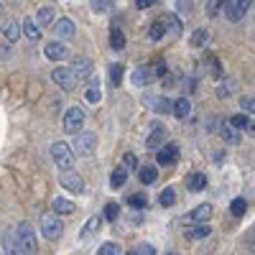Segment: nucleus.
<instances>
[{
	"label": "nucleus",
	"mask_w": 255,
	"mask_h": 255,
	"mask_svg": "<svg viewBox=\"0 0 255 255\" xmlns=\"http://www.w3.org/2000/svg\"><path fill=\"white\" fill-rule=\"evenodd\" d=\"M15 238H18V250H23L26 255H36L38 240H36V230L31 222H20L15 230Z\"/></svg>",
	"instance_id": "obj_1"
},
{
	"label": "nucleus",
	"mask_w": 255,
	"mask_h": 255,
	"mask_svg": "<svg viewBox=\"0 0 255 255\" xmlns=\"http://www.w3.org/2000/svg\"><path fill=\"white\" fill-rule=\"evenodd\" d=\"M69 148H72V153H77V156H82V158H87V156L95 153V148H97V135L82 130V133L74 135V143H72Z\"/></svg>",
	"instance_id": "obj_2"
},
{
	"label": "nucleus",
	"mask_w": 255,
	"mask_h": 255,
	"mask_svg": "<svg viewBox=\"0 0 255 255\" xmlns=\"http://www.w3.org/2000/svg\"><path fill=\"white\" fill-rule=\"evenodd\" d=\"M51 156L56 161V168H61V171H72V166H74V153H72V148L64 143V140H56L51 145Z\"/></svg>",
	"instance_id": "obj_3"
},
{
	"label": "nucleus",
	"mask_w": 255,
	"mask_h": 255,
	"mask_svg": "<svg viewBox=\"0 0 255 255\" xmlns=\"http://www.w3.org/2000/svg\"><path fill=\"white\" fill-rule=\"evenodd\" d=\"M41 230H44V238L59 240L64 235V222L54 215V212H44V215H41Z\"/></svg>",
	"instance_id": "obj_4"
},
{
	"label": "nucleus",
	"mask_w": 255,
	"mask_h": 255,
	"mask_svg": "<svg viewBox=\"0 0 255 255\" xmlns=\"http://www.w3.org/2000/svg\"><path fill=\"white\" fill-rule=\"evenodd\" d=\"M82 125H84V113H82V108L74 105V108H69L67 115H64V130L77 135V133H82Z\"/></svg>",
	"instance_id": "obj_5"
},
{
	"label": "nucleus",
	"mask_w": 255,
	"mask_h": 255,
	"mask_svg": "<svg viewBox=\"0 0 255 255\" xmlns=\"http://www.w3.org/2000/svg\"><path fill=\"white\" fill-rule=\"evenodd\" d=\"M248 8H250V0H227L225 3V15H227L230 23H238L240 18H245Z\"/></svg>",
	"instance_id": "obj_6"
},
{
	"label": "nucleus",
	"mask_w": 255,
	"mask_h": 255,
	"mask_svg": "<svg viewBox=\"0 0 255 255\" xmlns=\"http://www.w3.org/2000/svg\"><path fill=\"white\" fill-rule=\"evenodd\" d=\"M69 72H72L74 82H84V79H90V77H92V61H90V59H84V56H77Z\"/></svg>",
	"instance_id": "obj_7"
},
{
	"label": "nucleus",
	"mask_w": 255,
	"mask_h": 255,
	"mask_svg": "<svg viewBox=\"0 0 255 255\" xmlns=\"http://www.w3.org/2000/svg\"><path fill=\"white\" fill-rule=\"evenodd\" d=\"M209 217H212V204H199V207H194V209H191L186 217H181V222H184V225H191V222L204 225Z\"/></svg>",
	"instance_id": "obj_8"
},
{
	"label": "nucleus",
	"mask_w": 255,
	"mask_h": 255,
	"mask_svg": "<svg viewBox=\"0 0 255 255\" xmlns=\"http://www.w3.org/2000/svg\"><path fill=\"white\" fill-rule=\"evenodd\" d=\"M51 79L56 82V87H61L64 92H69V90H74V77H72V72L67 69V67H56L54 72H51Z\"/></svg>",
	"instance_id": "obj_9"
},
{
	"label": "nucleus",
	"mask_w": 255,
	"mask_h": 255,
	"mask_svg": "<svg viewBox=\"0 0 255 255\" xmlns=\"http://www.w3.org/2000/svg\"><path fill=\"white\" fill-rule=\"evenodd\" d=\"M156 161H158V166H171V163H176V161H179V145H176V143H168V145L158 148Z\"/></svg>",
	"instance_id": "obj_10"
},
{
	"label": "nucleus",
	"mask_w": 255,
	"mask_h": 255,
	"mask_svg": "<svg viewBox=\"0 0 255 255\" xmlns=\"http://www.w3.org/2000/svg\"><path fill=\"white\" fill-rule=\"evenodd\" d=\"M59 181H61V186H64V189H69L72 194H82V191H84V179H82V176H77L74 171H64Z\"/></svg>",
	"instance_id": "obj_11"
},
{
	"label": "nucleus",
	"mask_w": 255,
	"mask_h": 255,
	"mask_svg": "<svg viewBox=\"0 0 255 255\" xmlns=\"http://www.w3.org/2000/svg\"><path fill=\"white\" fill-rule=\"evenodd\" d=\"M220 138L227 143V145H240V140H243V133L240 130H235L230 123H222L220 125Z\"/></svg>",
	"instance_id": "obj_12"
},
{
	"label": "nucleus",
	"mask_w": 255,
	"mask_h": 255,
	"mask_svg": "<svg viewBox=\"0 0 255 255\" xmlns=\"http://www.w3.org/2000/svg\"><path fill=\"white\" fill-rule=\"evenodd\" d=\"M51 28H54V33H56L59 38H72V36L77 33V26L72 23L69 18H59L56 23L51 26Z\"/></svg>",
	"instance_id": "obj_13"
},
{
	"label": "nucleus",
	"mask_w": 255,
	"mask_h": 255,
	"mask_svg": "<svg viewBox=\"0 0 255 255\" xmlns=\"http://www.w3.org/2000/svg\"><path fill=\"white\" fill-rule=\"evenodd\" d=\"M166 140V128L163 125H153L151 135L145 138V148H151V151H158V145Z\"/></svg>",
	"instance_id": "obj_14"
},
{
	"label": "nucleus",
	"mask_w": 255,
	"mask_h": 255,
	"mask_svg": "<svg viewBox=\"0 0 255 255\" xmlns=\"http://www.w3.org/2000/svg\"><path fill=\"white\" fill-rule=\"evenodd\" d=\"M44 54H46L51 61H61V59H67V46H64L61 41H51V44H46Z\"/></svg>",
	"instance_id": "obj_15"
},
{
	"label": "nucleus",
	"mask_w": 255,
	"mask_h": 255,
	"mask_svg": "<svg viewBox=\"0 0 255 255\" xmlns=\"http://www.w3.org/2000/svg\"><path fill=\"white\" fill-rule=\"evenodd\" d=\"M161 20H163L166 31H174L176 36H181V31H184V23H181V18H179L176 13H166Z\"/></svg>",
	"instance_id": "obj_16"
},
{
	"label": "nucleus",
	"mask_w": 255,
	"mask_h": 255,
	"mask_svg": "<svg viewBox=\"0 0 255 255\" xmlns=\"http://www.w3.org/2000/svg\"><path fill=\"white\" fill-rule=\"evenodd\" d=\"M235 90H238V79H235V77H227V79H222V82H220V87H217V97H220V100H225V97H230Z\"/></svg>",
	"instance_id": "obj_17"
},
{
	"label": "nucleus",
	"mask_w": 255,
	"mask_h": 255,
	"mask_svg": "<svg viewBox=\"0 0 255 255\" xmlns=\"http://www.w3.org/2000/svg\"><path fill=\"white\" fill-rule=\"evenodd\" d=\"M36 26H54V8L51 5H44L38 13H36Z\"/></svg>",
	"instance_id": "obj_18"
},
{
	"label": "nucleus",
	"mask_w": 255,
	"mask_h": 255,
	"mask_svg": "<svg viewBox=\"0 0 255 255\" xmlns=\"http://www.w3.org/2000/svg\"><path fill=\"white\" fill-rule=\"evenodd\" d=\"M171 108H174L171 113H174L179 120H184V118H189V113H191V102H189L186 97H181V100H176V102L171 105Z\"/></svg>",
	"instance_id": "obj_19"
},
{
	"label": "nucleus",
	"mask_w": 255,
	"mask_h": 255,
	"mask_svg": "<svg viewBox=\"0 0 255 255\" xmlns=\"http://www.w3.org/2000/svg\"><path fill=\"white\" fill-rule=\"evenodd\" d=\"M51 207H54V215H72L74 212V204L69 199H64V197H56Z\"/></svg>",
	"instance_id": "obj_20"
},
{
	"label": "nucleus",
	"mask_w": 255,
	"mask_h": 255,
	"mask_svg": "<svg viewBox=\"0 0 255 255\" xmlns=\"http://www.w3.org/2000/svg\"><path fill=\"white\" fill-rule=\"evenodd\" d=\"M20 31H23L31 41H38V38H41V28L36 26V20H33V18H26V20H23V26H20Z\"/></svg>",
	"instance_id": "obj_21"
},
{
	"label": "nucleus",
	"mask_w": 255,
	"mask_h": 255,
	"mask_svg": "<svg viewBox=\"0 0 255 255\" xmlns=\"http://www.w3.org/2000/svg\"><path fill=\"white\" fill-rule=\"evenodd\" d=\"M209 232H212L209 225H194L191 230H186V238L189 240H202V238H209Z\"/></svg>",
	"instance_id": "obj_22"
},
{
	"label": "nucleus",
	"mask_w": 255,
	"mask_h": 255,
	"mask_svg": "<svg viewBox=\"0 0 255 255\" xmlns=\"http://www.w3.org/2000/svg\"><path fill=\"white\" fill-rule=\"evenodd\" d=\"M207 186V176L204 174H191L189 179H186V189L189 191H202Z\"/></svg>",
	"instance_id": "obj_23"
},
{
	"label": "nucleus",
	"mask_w": 255,
	"mask_h": 255,
	"mask_svg": "<svg viewBox=\"0 0 255 255\" xmlns=\"http://www.w3.org/2000/svg\"><path fill=\"white\" fill-rule=\"evenodd\" d=\"M110 46H113L115 51L125 49V33H123L118 26H113V28H110Z\"/></svg>",
	"instance_id": "obj_24"
},
{
	"label": "nucleus",
	"mask_w": 255,
	"mask_h": 255,
	"mask_svg": "<svg viewBox=\"0 0 255 255\" xmlns=\"http://www.w3.org/2000/svg\"><path fill=\"white\" fill-rule=\"evenodd\" d=\"M166 36V26H163V20H153L151 28H148V38L151 41H161Z\"/></svg>",
	"instance_id": "obj_25"
},
{
	"label": "nucleus",
	"mask_w": 255,
	"mask_h": 255,
	"mask_svg": "<svg viewBox=\"0 0 255 255\" xmlns=\"http://www.w3.org/2000/svg\"><path fill=\"white\" fill-rule=\"evenodd\" d=\"M133 84H135V87H145V84H148V79H151V74H148V67H138L135 72H133Z\"/></svg>",
	"instance_id": "obj_26"
},
{
	"label": "nucleus",
	"mask_w": 255,
	"mask_h": 255,
	"mask_svg": "<svg viewBox=\"0 0 255 255\" xmlns=\"http://www.w3.org/2000/svg\"><path fill=\"white\" fill-rule=\"evenodd\" d=\"M3 36L13 44V41H18V36H20V26L15 23V20H8V23L3 26Z\"/></svg>",
	"instance_id": "obj_27"
},
{
	"label": "nucleus",
	"mask_w": 255,
	"mask_h": 255,
	"mask_svg": "<svg viewBox=\"0 0 255 255\" xmlns=\"http://www.w3.org/2000/svg\"><path fill=\"white\" fill-rule=\"evenodd\" d=\"M3 245H5V253H8V255H15V253H18V250H15V248H18V238H15L13 230H8L5 235H3Z\"/></svg>",
	"instance_id": "obj_28"
},
{
	"label": "nucleus",
	"mask_w": 255,
	"mask_h": 255,
	"mask_svg": "<svg viewBox=\"0 0 255 255\" xmlns=\"http://www.w3.org/2000/svg\"><path fill=\"white\" fill-rule=\"evenodd\" d=\"M125 181H128V168H115L113 176H110V186L113 189H120Z\"/></svg>",
	"instance_id": "obj_29"
},
{
	"label": "nucleus",
	"mask_w": 255,
	"mask_h": 255,
	"mask_svg": "<svg viewBox=\"0 0 255 255\" xmlns=\"http://www.w3.org/2000/svg\"><path fill=\"white\" fill-rule=\"evenodd\" d=\"M138 176H140L143 184H153L156 176H158V168H153V166H143L140 171H138Z\"/></svg>",
	"instance_id": "obj_30"
},
{
	"label": "nucleus",
	"mask_w": 255,
	"mask_h": 255,
	"mask_svg": "<svg viewBox=\"0 0 255 255\" xmlns=\"http://www.w3.org/2000/svg\"><path fill=\"white\" fill-rule=\"evenodd\" d=\"M245 209H248V202H245L243 197L232 199V204H230V212H232L235 217H243V215H245Z\"/></svg>",
	"instance_id": "obj_31"
},
{
	"label": "nucleus",
	"mask_w": 255,
	"mask_h": 255,
	"mask_svg": "<svg viewBox=\"0 0 255 255\" xmlns=\"http://www.w3.org/2000/svg\"><path fill=\"white\" fill-rule=\"evenodd\" d=\"M207 38H209V36H207V31H204V28H197L194 33H191V46L202 49V46L207 44Z\"/></svg>",
	"instance_id": "obj_32"
},
{
	"label": "nucleus",
	"mask_w": 255,
	"mask_h": 255,
	"mask_svg": "<svg viewBox=\"0 0 255 255\" xmlns=\"http://www.w3.org/2000/svg\"><path fill=\"white\" fill-rule=\"evenodd\" d=\"M100 100H102V92H100V82H92V84H90V90H87V102L97 105Z\"/></svg>",
	"instance_id": "obj_33"
},
{
	"label": "nucleus",
	"mask_w": 255,
	"mask_h": 255,
	"mask_svg": "<svg viewBox=\"0 0 255 255\" xmlns=\"http://www.w3.org/2000/svg\"><path fill=\"white\" fill-rule=\"evenodd\" d=\"M230 125L235 128V130H243V128H248V125H250V120H248V115H245V113H240V115H232V118H230Z\"/></svg>",
	"instance_id": "obj_34"
},
{
	"label": "nucleus",
	"mask_w": 255,
	"mask_h": 255,
	"mask_svg": "<svg viewBox=\"0 0 255 255\" xmlns=\"http://www.w3.org/2000/svg\"><path fill=\"white\" fill-rule=\"evenodd\" d=\"M120 217V204H115V202H110V204H105V220H110V222H115Z\"/></svg>",
	"instance_id": "obj_35"
},
{
	"label": "nucleus",
	"mask_w": 255,
	"mask_h": 255,
	"mask_svg": "<svg viewBox=\"0 0 255 255\" xmlns=\"http://www.w3.org/2000/svg\"><path fill=\"white\" fill-rule=\"evenodd\" d=\"M128 204H130L133 209H143L148 204V199H145V194H130L128 197Z\"/></svg>",
	"instance_id": "obj_36"
},
{
	"label": "nucleus",
	"mask_w": 255,
	"mask_h": 255,
	"mask_svg": "<svg viewBox=\"0 0 255 255\" xmlns=\"http://www.w3.org/2000/svg\"><path fill=\"white\" fill-rule=\"evenodd\" d=\"M161 207H171L174 202H176V191L174 189H163V194H161Z\"/></svg>",
	"instance_id": "obj_37"
},
{
	"label": "nucleus",
	"mask_w": 255,
	"mask_h": 255,
	"mask_svg": "<svg viewBox=\"0 0 255 255\" xmlns=\"http://www.w3.org/2000/svg\"><path fill=\"white\" fill-rule=\"evenodd\" d=\"M120 79H123V64H110V82L118 87Z\"/></svg>",
	"instance_id": "obj_38"
},
{
	"label": "nucleus",
	"mask_w": 255,
	"mask_h": 255,
	"mask_svg": "<svg viewBox=\"0 0 255 255\" xmlns=\"http://www.w3.org/2000/svg\"><path fill=\"white\" fill-rule=\"evenodd\" d=\"M100 225H102V220H100V217H90V222L84 225V232H82V235H84V238L92 235V232H97V230H100Z\"/></svg>",
	"instance_id": "obj_39"
},
{
	"label": "nucleus",
	"mask_w": 255,
	"mask_h": 255,
	"mask_svg": "<svg viewBox=\"0 0 255 255\" xmlns=\"http://www.w3.org/2000/svg\"><path fill=\"white\" fill-rule=\"evenodd\" d=\"M151 74V79H161V77H166V61H156L153 64V69L148 72Z\"/></svg>",
	"instance_id": "obj_40"
},
{
	"label": "nucleus",
	"mask_w": 255,
	"mask_h": 255,
	"mask_svg": "<svg viewBox=\"0 0 255 255\" xmlns=\"http://www.w3.org/2000/svg\"><path fill=\"white\" fill-rule=\"evenodd\" d=\"M240 108H243L245 113H255V95H245V97H240Z\"/></svg>",
	"instance_id": "obj_41"
},
{
	"label": "nucleus",
	"mask_w": 255,
	"mask_h": 255,
	"mask_svg": "<svg viewBox=\"0 0 255 255\" xmlns=\"http://www.w3.org/2000/svg\"><path fill=\"white\" fill-rule=\"evenodd\" d=\"M97 255H118V245L115 243H102L100 250H97Z\"/></svg>",
	"instance_id": "obj_42"
},
{
	"label": "nucleus",
	"mask_w": 255,
	"mask_h": 255,
	"mask_svg": "<svg viewBox=\"0 0 255 255\" xmlns=\"http://www.w3.org/2000/svg\"><path fill=\"white\" fill-rule=\"evenodd\" d=\"M168 105H171V102H168L166 97H158V100H153V110L156 113H168V110H171Z\"/></svg>",
	"instance_id": "obj_43"
},
{
	"label": "nucleus",
	"mask_w": 255,
	"mask_h": 255,
	"mask_svg": "<svg viewBox=\"0 0 255 255\" xmlns=\"http://www.w3.org/2000/svg\"><path fill=\"white\" fill-rule=\"evenodd\" d=\"M110 8H113L110 0H95V3H92V10L95 13H105V10H110Z\"/></svg>",
	"instance_id": "obj_44"
},
{
	"label": "nucleus",
	"mask_w": 255,
	"mask_h": 255,
	"mask_svg": "<svg viewBox=\"0 0 255 255\" xmlns=\"http://www.w3.org/2000/svg\"><path fill=\"white\" fill-rule=\"evenodd\" d=\"M133 255H156V250H153V245H148V243H140L135 250H133Z\"/></svg>",
	"instance_id": "obj_45"
},
{
	"label": "nucleus",
	"mask_w": 255,
	"mask_h": 255,
	"mask_svg": "<svg viewBox=\"0 0 255 255\" xmlns=\"http://www.w3.org/2000/svg\"><path fill=\"white\" fill-rule=\"evenodd\" d=\"M209 69H212V77H222V64H220V59L209 56Z\"/></svg>",
	"instance_id": "obj_46"
},
{
	"label": "nucleus",
	"mask_w": 255,
	"mask_h": 255,
	"mask_svg": "<svg viewBox=\"0 0 255 255\" xmlns=\"http://www.w3.org/2000/svg\"><path fill=\"white\" fill-rule=\"evenodd\" d=\"M153 5V0H135V8L138 10H145V8H151Z\"/></svg>",
	"instance_id": "obj_47"
},
{
	"label": "nucleus",
	"mask_w": 255,
	"mask_h": 255,
	"mask_svg": "<svg viewBox=\"0 0 255 255\" xmlns=\"http://www.w3.org/2000/svg\"><path fill=\"white\" fill-rule=\"evenodd\" d=\"M125 166H130V168H138V158H135L133 153H128V156H125Z\"/></svg>",
	"instance_id": "obj_48"
},
{
	"label": "nucleus",
	"mask_w": 255,
	"mask_h": 255,
	"mask_svg": "<svg viewBox=\"0 0 255 255\" xmlns=\"http://www.w3.org/2000/svg\"><path fill=\"white\" fill-rule=\"evenodd\" d=\"M186 92H194L197 90V79H186V87H184Z\"/></svg>",
	"instance_id": "obj_49"
},
{
	"label": "nucleus",
	"mask_w": 255,
	"mask_h": 255,
	"mask_svg": "<svg viewBox=\"0 0 255 255\" xmlns=\"http://www.w3.org/2000/svg\"><path fill=\"white\" fill-rule=\"evenodd\" d=\"M248 133H250V135H255V123H250V125H248Z\"/></svg>",
	"instance_id": "obj_50"
},
{
	"label": "nucleus",
	"mask_w": 255,
	"mask_h": 255,
	"mask_svg": "<svg viewBox=\"0 0 255 255\" xmlns=\"http://www.w3.org/2000/svg\"><path fill=\"white\" fill-rule=\"evenodd\" d=\"M250 248H253V253H255V240H253V243H250Z\"/></svg>",
	"instance_id": "obj_51"
},
{
	"label": "nucleus",
	"mask_w": 255,
	"mask_h": 255,
	"mask_svg": "<svg viewBox=\"0 0 255 255\" xmlns=\"http://www.w3.org/2000/svg\"><path fill=\"white\" fill-rule=\"evenodd\" d=\"M166 255H176V253H166Z\"/></svg>",
	"instance_id": "obj_52"
},
{
	"label": "nucleus",
	"mask_w": 255,
	"mask_h": 255,
	"mask_svg": "<svg viewBox=\"0 0 255 255\" xmlns=\"http://www.w3.org/2000/svg\"><path fill=\"white\" fill-rule=\"evenodd\" d=\"M128 255H133V253H128Z\"/></svg>",
	"instance_id": "obj_53"
}]
</instances>
